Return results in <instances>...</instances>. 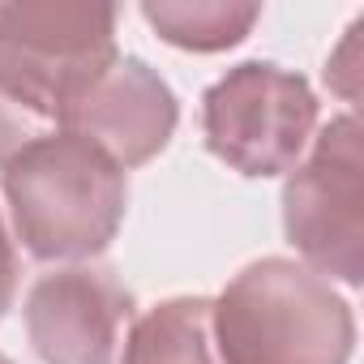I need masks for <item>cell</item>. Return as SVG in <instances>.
<instances>
[{
  "mask_svg": "<svg viewBox=\"0 0 364 364\" xmlns=\"http://www.w3.org/2000/svg\"><path fill=\"white\" fill-rule=\"evenodd\" d=\"M14 232L39 262L99 257L124 219L129 185L95 141L56 129L0 167Z\"/></svg>",
  "mask_w": 364,
  "mask_h": 364,
  "instance_id": "obj_1",
  "label": "cell"
},
{
  "mask_svg": "<svg viewBox=\"0 0 364 364\" xmlns=\"http://www.w3.org/2000/svg\"><path fill=\"white\" fill-rule=\"evenodd\" d=\"M223 364H347L355 347L351 304L291 257L245 266L210 309Z\"/></svg>",
  "mask_w": 364,
  "mask_h": 364,
  "instance_id": "obj_2",
  "label": "cell"
},
{
  "mask_svg": "<svg viewBox=\"0 0 364 364\" xmlns=\"http://www.w3.org/2000/svg\"><path fill=\"white\" fill-rule=\"evenodd\" d=\"M116 9L22 0L0 5V90L60 129L73 103L116 60Z\"/></svg>",
  "mask_w": 364,
  "mask_h": 364,
  "instance_id": "obj_3",
  "label": "cell"
},
{
  "mask_svg": "<svg viewBox=\"0 0 364 364\" xmlns=\"http://www.w3.org/2000/svg\"><path fill=\"white\" fill-rule=\"evenodd\" d=\"M313 86L270 60H245L202 95V133L210 154L253 180L291 171L313 141Z\"/></svg>",
  "mask_w": 364,
  "mask_h": 364,
  "instance_id": "obj_4",
  "label": "cell"
},
{
  "mask_svg": "<svg viewBox=\"0 0 364 364\" xmlns=\"http://www.w3.org/2000/svg\"><path fill=\"white\" fill-rule=\"evenodd\" d=\"M283 232L321 279L360 287L364 279V146L360 120L334 116L313 154L287 171Z\"/></svg>",
  "mask_w": 364,
  "mask_h": 364,
  "instance_id": "obj_5",
  "label": "cell"
},
{
  "mask_svg": "<svg viewBox=\"0 0 364 364\" xmlns=\"http://www.w3.org/2000/svg\"><path fill=\"white\" fill-rule=\"evenodd\" d=\"M129 317L133 296L103 266L52 270L26 296V334L43 364H112Z\"/></svg>",
  "mask_w": 364,
  "mask_h": 364,
  "instance_id": "obj_6",
  "label": "cell"
},
{
  "mask_svg": "<svg viewBox=\"0 0 364 364\" xmlns=\"http://www.w3.org/2000/svg\"><path fill=\"white\" fill-rule=\"evenodd\" d=\"M180 120L171 86L137 56H116L112 69L73 103L60 129L95 141L116 167H141L167 150Z\"/></svg>",
  "mask_w": 364,
  "mask_h": 364,
  "instance_id": "obj_7",
  "label": "cell"
},
{
  "mask_svg": "<svg viewBox=\"0 0 364 364\" xmlns=\"http://www.w3.org/2000/svg\"><path fill=\"white\" fill-rule=\"evenodd\" d=\"M210 309L215 300L206 296H171L146 309L124 338L120 364H223Z\"/></svg>",
  "mask_w": 364,
  "mask_h": 364,
  "instance_id": "obj_8",
  "label": "cell"
},
{
  "mask_svg": "<svg viewBox=\"0 0 364 364\" xmlns=\"http://www.w3.org/2000/svg\"><path fill=\"white\" fill-rule=\"evenodd\" d=\"M141 18L185 52H228L249 39L262 18V5H232V0H146Z\"/></svg>",
  "mask_w": 364,
  "mask_h": 364,
  "instance_id": "obj_9",
  "label": "cell"
},
{
  "mask_svg": "<svg viewBox=\"0 0 364 364\" xmlns=\"http://www.w3.org/2000/svg\"><path fill=\"white\" fill-rule=\"evenodd\" d=\"M48 133H56V129H48L43 120H35V116H31L14 95L0 90V167H5L14 154H22L31 141L48 137Z\"/></svg>",
  "mask_w": 364,
  "mask_h": 364,
  "instance_id": "obj_10",
  "label": "cell"
},
{
  "mask_svg": "<svg viewBox=\"0 0 364 364\" xmlns=\"http://www.w3.org/2000/svg\"><path fill=\"white\" fill-rule=\"evenodd\" d=\"M14 291H18V253L5 232V219H0V317L14 309Z\"/></svg>",
  "mask_w": 364,
  "mask_h": 364,
  "instance_id": "obj_11",
  "label": "cell"
},
{
  "mask_svg": "<svg viewBox=\"0 0 364 364\" xmlns=\"http://www.w3.org/2000/svg\"><path fill=\"white\" fill-rule=\"evenodd\" d=\"M0 364H14V360H9V355H5V351H0Z\"/></svg>",
  "mask_w": 364,
  "mask_h": 364,
  "instance_id": "obj_12",
  "label": "cell"
}]
</instances>
